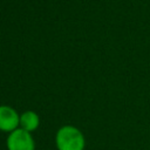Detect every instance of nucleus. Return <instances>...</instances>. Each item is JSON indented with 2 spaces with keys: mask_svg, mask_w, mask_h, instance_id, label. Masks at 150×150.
<instances>
[{
  "mask_svg": "<svg viewBox=\"0 0 150 150\" xmlns=\"http://www.w3.org/2000/svg\"><path fill=\"white\" fill-rule=\"evenodd\" d=\"M57 150H84L86 138L83 132L74 125H62L55 135Z\"/></svg>",
  "mask_w": 150,
  "mask_h": 150,
  "instance_id": "f257e3e1",
  "label": "nucleus"
},
{
  "mask_svg": "<svg viewBox=\"0 0 150 150\" xmlns=\"http://www.w3.org/2000/svg\"><path fill=\"white\" fill-rule=\"evenodd\" d=\"M7 150H35V142L30 132L18 128L6 138Z\"/></svg>",
  "mask_w": 150,
  "mask_h": 150,
  "instance_id": "f03ea898",
  "label": "nucleus"
},
{
  "mask_svg": "<svg viewBox=\"0 0 150 150\" xmlns=\"http://www.w3.org/2000/svg\"><path fill=\"white\" fill-rule=\"evenodd\" d=\"M20 128V115L9 105H0V131L11 134Z\"/></svg>",
  "mask_w": 150,
  "mask_h": 150,
  "instance_id": "7ed1b4c3",
  "label": "nucleus"
},
{
  "mask_svg": "<svg viewBox=\"0 0 150 150\" xmlns=\"http://www.w3.org/2000/svg\"><path fill=\"white\" fill-rule=\"evenodd\" d=\"M39 125H40V117L35 111L27 110L20 115V128L21 129L32 134L39 128Z\"/></svg>",
  "mask_w": 150,
  "mask_h": 150,
  "instance_id": "20e7f679",
  "label": "nucleus"
}]
</instances>
